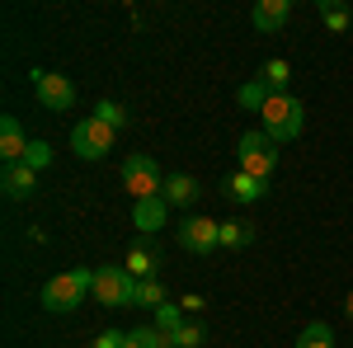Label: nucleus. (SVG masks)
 Segmentation results:
<instances>
[{"mask_svg": "<svg viewBox=\"0 0 353 348\" xmlns=\"http://www.w3.org/2000/svg\"><path fill=\"white\" fill-rule=\"evenodd\" d=\"M344 311H349V320H353V292H349V296H344Z\"/></svg>", "mask_w": 353, "mask_h": 348, "instance_id": "nucleus-28", "label": "nucleus"}, {"mask_svg": "<svg viewBox=\"0 0 353 348\" xmlns=\"http://www.w3.org/2000/svg\"><path fill=\"white\" fill-rule=\"evenodd\" d=\"M165 216H170V203L165 198H146V203H132V226L141 236H156L165 226Z\"/></svg>", "mask_w": 353, "mask_h": 348, "instance_id": "nucleus-11", "label": "nucleus"}, {"mask_svg": "<svg viewBox=\"0 0 353 348\" xmlns=\"http://www.w3.org/2000/svg\"><path fill=\"white\" fill-rule=\"evenodd\" d=\"M94 287V268H71V273H57L48 278V287H43V311H52V316H66V311H76L85 296Z\"/></svg>", "mask_w": 353, "mask_h": 348, "instance_id": "nucleus-1", "label": "nucleus"}, {"mask_svg": "<svg viewBox=\"0 0 353 348\" xmlns=\"http://www.w3.org/2000/svg\"><path fill=\"white\" fill-rule=\"evenodd\" d=\"M137 306H141V311H161V306H165L161 278H141V287H137Z\"/></svg>", "mask_w": 353, "mask_h": 348, "instance_id": "nucleus-20", "label": "nucleus"}, {"mask_svg": "<svg viewBox=\"0 0 353 348\" xmlns=\"http://www.w3.org/2000/svg\"><path fill=\"white\" fill-rule=\"evenodd\" d=\"M33 90H38L43 108H52V113H66L76 104V85L66 76H57V71H33Z\"/></svg>", "mask_w": 353, "mask_h": 348, "instance_id": "nucleus-8", "label": "nucleus"}, {"mask_svg": "<svg viewBox=\"0 0 353 348\" xmlns=\"http://www.w3.org/2000/svg\"><path fill=\"white\" fill-rule=\"evenodd\" d=\"M269 94H273V90H269L264 81H250V85H241V104H245V108H254V113H264Z\"/></svg>", "mask_w": 353, "mask_h": 348, "instance_id": "nucleus-23", "label": "nucleus"}, {"mask_svg": "<svg viewBox=\"0 0 353 348\" xmlns=\"http://www.w3.org/2000/svg\"><path fill=\"white\" fill-rule=\"evenodd\" d=\"M156 329H161L165 339H170V344H174V334H179V329H184V316H179V306H170V301H165L161 311H156Z\"/></svg>", "mask_w": 353, "mask_h": 348, "instance_id": "nucleus-22", "label": "nucleus"}, {"mask_svg": "<svg viewBox=\"0 0 353 348\" xmlns=\"http://www.w3.org/2000/svg\"><path fill=\"white\" fill-rule=\"evenodd\" d=\"M94 118H99V123H109L113 132H118V127H128V108H123V104H113V99H99Z\"/></svg>", "mask_w": 353, "mask_h": 348, "instance_id": "nucleus-24", "label": "nucleus"}, {"mask_svg": "<svg viewBox=\"0 0 353 348\" xmlns=\"http://www.w3.org/2000/svg\"><path fill=\"white\" fill-rule=\"evenodd\" d=\"M292 14V0H254V28L259 33H278Z\"/></svg>", "mask_w": 353, "mask_h": 348, "instance_id": "nucleus-12", "label": "nucleus"}, {"mask_svg": "<svg viewBox=\"0 0 353 348\" xmlns=\"http://www.w3.org/2000/svg\"><path fill=\"white\" fill-rule=\"evenodd\" d=\"M250 240H254V226H250L245 216H231V221H221V245H226V249H245Z\"/></svg>", "mask_w": 353, "mask_h": 348, "instance_id": "nucleus-15", "label": "nucleus"}, {"mask_svg": "<svg viewBox=\"0 0 353 348\" xmlns=\"http://www.w3.org/2000/svg\"><path fill=\"white\" fill-rule=\"evenodd\" d=\"M349 5H339V0H321V24L330 28V33H344L349 28Z\"/></svg>", "mask_w": 353, "mask_h": 348, "instance_id": "nucleus-19", "label": "nucleus"}, {"mask_svg": "<svg viewBox=\"0 0 353 348\" xmlns=\"http://www.w3.org/2000/svg\"><path fill=\"white\" fill-rule=\"evenodd\" d=\"M24 165H33V170H48V165H52V146H48V141H28Z\"/></svg>", "mask_w": 353, "mask_h": 348, "instance_id": "nucleus-26", "label": "nucleus"}, {"mask_svg": "<svg viewBox=\"0 0 353 348\" xmlns=\"http://www.w3.org/2000/svg\"><path fill=\"white\" fill-rule=\"evenodd\" d=\"M123 348H174V344L165 339V334L156 329V325H137L132 334L123 339Z\"/></svg>", "mask_w": 353, "mask_h": 348, "instance_id": "nucleus-16", "label": "nucleus"}, {"mask_svg": "<svg viewBox=\"0 0 353 348\" xmlns=\"http://www.w3.org/2000/svg\"><path fill=\"white\" fill-rule=\"evenodd\" d=\"M226 193H231L236 203H259V198L269 193V184H259V179H250V174H241V170H236V174L226 179Z\"/></svg>", "mask_w": 353, "mask_h": 348, "instance_id": "nucleus-14", "label": "nucleus"}, {"mask_svg": "<svg viewBox=\"0 0 353 348\" xmlns=\"http://www.w3.org/2000/svg\"><path fill=\"white\" fill-rule=\"evenodd\" d=\"M123 188L132 193V203H146V198H161L165 193V174H161V165L151 161V156H128L123 161Z\"/></svg>", "mask_w": 353, "mask_h": 348, "instance_id": "nucleus-4", "label": "nucleus"}, {"mask_svg": "<svg viewBox=\"0 0 353 348\" xmlns=\"http://www.w3.org/2000/svg\"><path fill=\"white\" fill-rule=\"evenodd\" d=\"M165 203H170V207H189L193 198H198V184H193L189 174H170V179H165V193H161Z\"/></svg>", "mask_w": 353, "mask_h": 348, "instance_id": "nucleus-13", "label": "nucleus"}, {"mask_svg": "<svg viewBox=\"0 0 353 348\" xmlns=\"http://www.w3.org/2000/svg\"><path fill=\"white\" fill-rule=\"evenodd\" d=\"M264 132L278 141V146H288V141H297L301 136V123H306V108H301V99H292V94H269V104H264Z\"/></svg>", "mask_w": 353, "mask_h": 348, "instance_id": "nucleus-2", "label": "nucleus"}, {"mask_svg": "<svg viewBox=\"0 0 353 348\" xmlns=\"http://www.w3.org/2000/svg\"><path fill=\"white\" fill-rule=\"evenodd\" d=\"M0 156H5V165H19L28 156V136L24 127H19V118H0Z\"/></svg>", "mask_w": 353, "mask_h": 348, "instance_id": "nucleus-10", "label": "nucleus"}, {"mask_svg": "<svg viewBox=\"0 0 353 348\" xmlns=\"http://www.w3.org/2000/svg\"><path fill=\"white\" fill-rule=\"evenodd\" d=\"M123 339H128L123 329H104V334L94 339V348H123Z\"/></svg>", "mask_w": 353, "mask_h": 348, "instance_id": "nucleus-27", "label": "nucleus"}, {"mask_svg": "<svg viewBox=\"0 0 353 348\" xmlns=\"http://www.w3.org/2000/svg\"><path fill=\"white\" fill-rule=\"evenodd\" d=\"M179 245H184L189 254H212L221 245V221H212V216H189V221H179Z\"/></svg>", "mask_w": 353, "mask_h": 348, "instance_id": "nucleus-7", "label": "nucleus"}, {"mask_svg": "<svg viewBox=\"0 0 353 348\" xmlns=\"http://www.w3.org/2000/svg\"><path fill=\"white\" fill-rule=\"evenodd\" d=\"M137 283L128 268H94V287L90 296L94 301H104V306H137Z\"/></svg>", "mask_w": 353, "mask_h": 348, "instance_id": "nucleus-5", "label": "nucleus"}, {"mask_svg": "<svg viewBox=\"0 0 353 348\" xmlns=\"http://www.w3.org/2000/svg\"><path fill=\"white\" fill-rule=\"evenodd\" d=\"M259 81L269 85L273 94H288V81H292V66H288L283 57H273L269 66H264V76H259Z\"/></svg>", "mask_w": 353, "mask_h": 348, "instance_id": "nucleus-18", "label": "nucleus"}, {"mask_svg": "<svg viewBox=\"0 0 353 348\" xmlns=\"http://www.w3.org/2000/svg\"><path fill=\"white\" fill-rule=\"evenodd\" d=\"M156 264H161V259H156V249H141V245H137L132 254H128V273H132L137 283H141V278H156Z\"/></svg>", "mask_w": 353, "mask_h": 348, "instance_id": "nucleus-17", "label": "nucleus"}, {"mask_svg": "<svg viewBox=\"0 0 353 348\" xmlns=\"http://www.w3.org/2000/svg\"><path fill=\"white\" fill-rule=\"evenodd\" d=\"M273 170H278V141H273L264 127H259V132H245L241 136V174L269 184Z\"/></svg>", "mask_w": 353, "mask_h": 348, "instance_id": "nucleus-3", "label": "nucleus"}, {"mask_svg": "<svg viewBox=\"0 0 353 348\" xmlns=\"http://www.w3.org/2000/svg\"><path fill=\"white\" fill-rule=\"evenodd\" d=\"M71 151H76L81 161H99V156H109V151H113V127H109V123H99V118H81V123L71 127Z\"/></svg>", "mask_w": 353, "mask_h": 348, "instance_id": "nucleus-6", "label": "nucleus"}, {"mask_svg": "<svg viewBox=\"0 0 353 348\" xmlns=\"http://www.w3.org/2000/svg\"><path fill=\"white\" fill-rule=\"evenodd\" d=\"M0 188H5V198H14V203H24L33 198V188H38V170L33 165H5V174H0Z\"/></svg>", "mask_w": 353, "mask_h": 348, "instance_id": "nucleus-9", "label": "nucleus"}, {"mask_svg": "<svg viewBox=\"0 0 353 348\" xmlns=\"http://www.w3.org/2000/svg\"><path fill=\"white\" fill-rule=\"evenodd\" d=\"M297 348H334V334H330V325H306L297 334Z\"/></svg>", "mask_w": 353, "mask_h": 348, "instance_id": "nucleus-21", "label": "nucleus"}, {"mask_svg": "<svg viewBox=\"0 0 353 348\" xmlns=\"http://www.w3.org/2000/svg\"><path fill=\"white\" fill-rule=\"evenodd\" d=\"M203 339H208V329L198 320H184V329L174 334V348H203Z\"/></svg>", "mask_w": 353, "mask_h": 348, "instance_id": "nucleus-25", "label": "nucleus"}]
</instances>
